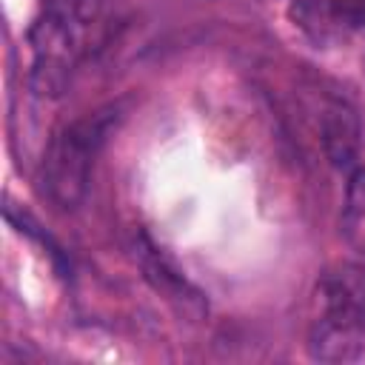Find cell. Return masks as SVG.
<instances>
[{
    "mask_svg": "<svg viewBox=\"0 0 365 365\" xmlns=\"http://www.w3.org/2000/svg\"><path fill=\"white\" fill-rule=\"evenodd\" d=\"M339 231L354 251L365 254V165H354L348 174Z\"/></svg>",
    "mask_w": 365,
    "mask_h": 365,
    "instance_id": "cell-5",
    "label": "cell"
},
{
    "mask_svg": "<svg viewBox=\"0 0 365 365\" xmlns=\"http://www.w3.org/2000/svg\"><path fill=\"white\" fill-rule=\"evenodd\" d=\"M100 26V0H46L29 29L31 86L37 94L57 97L71 83Z\"/></svg>",
    "mask_w": 365,
    "mask_h": 365,
    "instance_id": "cell-1",
    "label": "cell"
},
{
    "mask_svg": "<svg viewBox=\"0 0 365 365\" xmlns=\"http://www.w3.org/2000/svg\"><path fill=\"white\" fill-rule=\"evenodd\" d=\"M319 134H322L325 157L336 168H351L356 163L359 143H362L359 140V117L345 100H331L325 106Z\"/></svg>",
    "mask_w": 365,
    "mask_h": 365,
    "instance_id": "cell-4",
    "label": "cell"
},
{
    "mask_svg": "<svg viewBox=\"0 0 365 365\" xmlns=\"http://www.w3.org/2000/svg\"><path fill=\"white\" fill-rule=\"evenodd\" d=\"M117 120H120V108L106 106L77 117L51 137L40 163V188L57 208L68 211L83 202L88 191L91 165L108 131L117 125Z\"/></svg>",
    "mask_w": 365,
    "mask_h": 365,
    "instance_id": "cell-3",
    "label": "cell"
},
{
    "mask_svg": "<svg viewBox=\"0 0 365 365\" xmlns=\"http://www.w3.org/2000/svg\"><path fill=\"white\" fill-rule=\"evenodd\" d=\"M308 351L322 362H354L365 351V274L354 265L319 277Z\"/></svg>",
    "mask_w": 365,
    "mask_h": 365,
    "instance_id": "cell-2",
    "label": "cell"
}]
</instances>
